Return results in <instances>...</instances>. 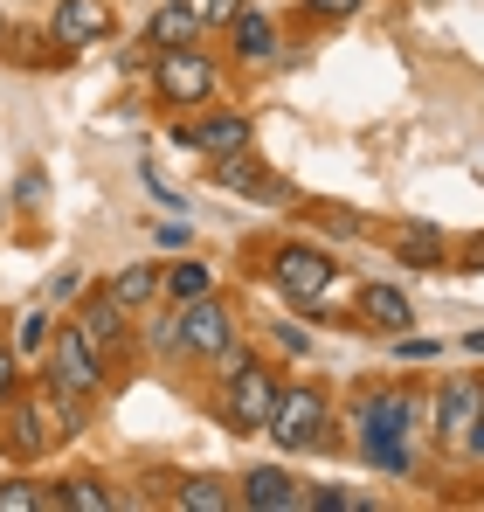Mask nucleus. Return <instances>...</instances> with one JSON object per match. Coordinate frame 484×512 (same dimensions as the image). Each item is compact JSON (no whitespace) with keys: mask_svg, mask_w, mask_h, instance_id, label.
I'll use <instances>...</instances> for the list:
<instances>
[{"mask_svg":"<svg viewBox=\"0 0 484 512\" xmlns=\"http://www.w3.org/2000/svg\"><path fill=\"white\" fill-rule=\"evenodd\" d=\"M215 187H229V194H277V180H270V167H263L256 153L215 160Z\"/></svg>","mask_w":484,"mask_h":512,"instance_id":"412c9836","label":"nucleus"},{"mask_svg":"<svg viewBox=\"0 0 484 512\" xmlns=\"http://www.w3.org/2000/svg\"><path fill=\"white\" fill-rule=\"evenodd\" d=\"M229 340H242V326L215 291H208V298H187V305L173 312V353H180V360H215Z\"/></svg>","mask_w":484,"mask_h":512,"instance_id":"39448f33","label":"nucleus"},{"mask_svg":"<svg viewBox=\"0 0 484 512\" xmlns=\"http://www.w3.org/2000/svg\"><path fill=\"white\" fill-rule=\"evenodd\" d=\"M187 146H194V153H208V160H229V153H249V146H256V125H249L242 111L208 104V111L187 125Z\"/></svg>","mask_w":484,"mask_h":512,"instance_id":"9b49d317","label":"nucleus"},{"mask_svg":"<svg viewBox=\"0 0 484 512\" xmlns=\"http://www.w3.org/2000/svg\"><path fill=\"white\" fill-rule=\"evenodd\" d=\"M77 291H83L77 270H56V277H49V298H77Z\"/></svg>","mask_w":484,"mask_h":512,"instance_id":"2f4dec72","label":"nucleus"},{"mask_svg":"<svg viewBox=\"0 0 484 512\" xmlns=\"http://www.w3.org/2000/svg\"><path fill=\"white\" fill-rule=\"evenodd\" d=\"M353 429H360V450H367V443H408V429H415V395H402V388L360 395Z\"/></svg>","mask_w":484,"mask_h":512,"instance_id":"1a4fd4ad","label":"nucleus"},{"mask_svg":"<svg viewBox=\"0 0 484 512\" xmlns=\"http://www.w3.org/2000/svg\"><path fill=\"white\" fill-rule=\"evenodd\" d=\"M208 28H201V14H194V0H166L153 7V21H146V42L153 49H187V42H201Z\"/></svg>","mask_w":484,"mask_h":512,"instance_id":"dca6fc26","label":"nucleus"},{"mask_svg":"<svg viewBox=\"0 0 484 512\" xmlns=\"http://www.w3.org/2000/svg\"><path fill=\"white\" fill-rule=\"evenodd\" d=\"M14 367H21V360H14V353H7V346H0V409H7V395H14V388H21V374H14Z\"/></svg>","mask_w":484,"mask_h":512,"instance_id":"7c9ffc66","label":"nucleus"},{"mask_svg":"<svg viewBox=\"0 0 484 512\" xmlns=\"http://www.w3.org/2000/svg\"><path fill=\"white\" fill-rule=\"evenodd\" d=\"M49 333H56V312H49V305H28V312L14 319V346H7V353H14L21 367H28V360L42 367V353H49Z\"/></svg>","mask_w":484,"mask_h":512,"instance_id":"6ab92c4d","label":"nucleus"},{"mask_svg":"<svg viewBox=\"0 0 484 512\" xmlns=\"http://www.w3.org/2000/svg\"><path fill=\"white\" fill-rule=\"evenodd\" d=\"M77 326H83L97 346H104V360H125V353H132V312H125V305H118L104 284L77 298Z\"/></svg>","mask_w":484,"mask_h":512,"instance_id":"9d476101","label":"nucleus"},{"mask_svg":"<svg viewBox=\"0 0 484 512\" xmlns=\"http://www.w3.org/2000/svg\"><path fill=\"white\" fill-rule=\"evenodd\" d=\"M111 35H118L111 0H56V14H49V42H56L63 56L97 49V42H111Z\"/></svg>","mask_w":484,"mask_h":512,"instance_id":"6e6552de","label":"nucleus"},{"mask_svg":"<svg viewBox=\"0 0 484 512\" xmlns=\"http://www.w3.org/2000/svg\"><path fill=\"white\" fill-rule=\"evenodd\" d=\"M208 291H215V263H201V256H180V263L160 270V298H173V305L208 298Z\"/></svg>","mask_w":484,"mask_h":512,"instance_id":"a211bd4d","label":"nucleus"},{"mask_svg":"<svg viewBox=\"0 0 484 512\" xmlns=\"http://www.w3.org/2000/svg\"><path fill=\"white\" fill-rule=\"evenodd\" d=\"M395 256L415 263V270H436V263H443V236H436V229H408L402 243H395Z\"/></svg>","mask_w":484,"mask_h":512,"instance_id":"b1692460","label":"nucleus"},{"mask_svg":"<svg viewBox=\"0 0 484 512\" xmlns=\"http://www.w3.org/2000/svg\"><path fill=\"white\" fill-rule=\"evenodd\" d=\"M153 97L166 111H208L222 97V63L187 42V49H153Z\"/></svg>","mask_w":484,"mask_h":512,"instance_id":"7ed1b4c3","label":"nucleus"},{"mask_svg":"<svg viewBox=\"0 0 484 512\" xmlns=\"http://www.w3.org/2000/svg\"><path fill=\"white\" fill-rule=\"evenodd\" d=\"M305 506H312V512H367L374 499H367V492H339V485H325V492H305Z\"/></svg>","mask_w":484,"mask_h":512,"instance_id":"393cba45","label":"nucleus"},{"mask_svg":"<svg viewBox=\"0 0 484 512\" xmlns=\"http://www.w3.org/2000/svg\"><path fill=\"white\" fill-rule=\"evenodd\" d=\"M83 429V402L70 395H7V409H0V450L14 457V464H42L49 450H63L70 436Z\"/></svg>","mask_w":484,"mask_h":512,"instance_id":"f257e3e1","label":"nucleus"},{"mask_svg":"<svg viewBox=\"0 0 484 512\" xmlns=\"http://www.w3.org/2000/svg\"><path fill=\"white\" fill-rule=\"evenodd\" d=\"M229 56L236 63H277V21L263 14V7H236V21H229Z\"/></svg>","mask_w":484,"mask_h":512,"instance_id":"4468645a","label":"nucleus"},{"mask_svg":"<svg viewBox=\"0 0 484 512\" xmlns=\"http://www.w3.org/2000/svg\"><path fill=\"white\" fill-rule=\"evenodd\" d=\"M464 270H484V236H471V243H464Z\"/></svg>","mask_w":484,"mask_h":512,"instance_id":"72a5a7b5","label":"nucleus"},{"mask_svg":"<svg viewBox=\"0 0 484 512\" xmlns=\"http://www.w3.org/2000/svg\"><path fill=\"white\" fill-rule=\"evenodd\" d=\"M249 512H305V485L284 471V464H256L249 478H242V492H236Z\"/></svg>","mask_w":484,"mask_h":512,"instance_id":"ddd939ff","label":"nucleus"},{"mask_svg":"<svg viewBox=\"0 0 484 512\" xmlns=\"http://www.w3.org/2000/svg\"><path fill=\"white\" fill-rule=\"evenodd\" d=\"M270 284L291 298V305H325V291H332V256L319 243H277L270 250Z\"/></svg>","mask_w":484,"mask_h":512,"instance_id":"0eeeda50","label":"nucleus"},{"mask_svg":"<svg viewBox=\"0 0 484 512\" xmlns=\"http://www.w3.org/2000/svg\"><path fill=\"white\" fill-rule=\"evenodd\" d=\"M464 450H471V457H484V416L471 423V436H464Z\"/></svg>","mask_w":484,"mask_h":512,"instance_id":"f704fd0d","label":"nucleus"},{"mask_svg":"<svg viewBox=\"0 0 484 512\" xmlns=\"http://www.w3.org/2000/svg\"><path fill=\"white\" fill-rule=\"evenodd\" d=\"M49 506L56 512H111L118 492H111L104 478H63V485H49Z\"/></svg>","mask_w":484,"mask_h":512,"instance_id":"aec40b11","label":"nucleus"},{"mask_svg":"<svg viewBox=\"0 0 484 512\" xmlns=\"http://www.w3.org/2000/svg\"><path fill=\"white\" fill-rule=\"evenodd\" d=\"M0 512H49V485H35V478H0Z\"/></svg>","mask_w":484,"mask_h":512,"instance_id":"5701e85b","label":"nucleus"},{"mask_svg":"<svg viewBox=\"0 0 484 512\" xmlns=\"http://www.w3.org/2000/svg\"><path fill=\"white\" fill-rule=\"evenodd\" d=\"M464 346H471V353H484V333H471V340H464Z\"/></svg>","mask_w":484,"mask_h":512,"instance_id":"e433bc0d","label":"nucleus"},{"mask_svg":"<svg viewBox=\"0 0 484 512\" xmlns=\"http://www.w3.org/2000/svg\"><path fill=\"white\" fill-rule=\"evenodd\" d=\"M353 7H367V0H305V14H319V21H346Z\"/></svg>","mask_w":484,"mask_h":512,"instance_id":"c756f323","label":"nucleus"},{"mask_svg":"<svg viewBox=\"0 0 484 512\" xmlns=\"http://www.w3.org/2000/svg\"><path fill=\"white\" fill-rule=\"evenodd\" d=\"M360 319L374 326V333H408L415 326V305H408V291L402 284H360Z\"/></svg>","mask_w":484,"mask_h":512,"instance_id":"2eb2a0df","label":"nucleus"},{"mask_svg":"<svg viewBox=\"0 0 484 512\" xmlns=\"http://www.w3.org/2000/svg\"><path fill=\"white\" fill-rule=\"evenodd\" d=\"M478 416H484V381H478V374H450L443 395H436V436L464 450V436H471Z\"/></svg>","mask_w":484,"mask_h":512,"instance_id":"f8f14e48","label":"nucleus"},{"mask_svg":"<svg viewBox=\"0 0 484 512\" xmlns=\"http://www.w3.org/2000/svg\"><path fill=\"white\" fill-rule=\"evenodd\" d=\"M42 201H49V173H42V167H28L21 180H14V208H21V215H35Z\"/></svg>","mask_w":484,"mask_h":512,"instance_id":"a878e982","label":"nucleus"},{"mask_svg":"<svg viewBox=\"0 0 484 512\" xmlns=\"http://www.w3.org/2000/svg\"><path fill=\"white\" fill-rule=\"evenodd\" d=\"M395 353L402 360H436V340H415V326H408V333H395Z\"/></svg>","mask_w":484,"mask_h":512,"instance_id":"c85d7f7f","label":"nucleus"},{"mask_svg":"<svg viewBox=\"0 0 484 512\" xmlns=\"http://www.w3.org/2000/svg\"><path fill=\"white\" fill-rule=\"evenodd\" d=\"M7 42H14V21H7V14H0V56H7Z\"/></svg>","mask_w":484,"mask_h":512,"instance_id":"c9c22d12","label":"nucleus"},{"mask_svg":"<svg viewBox=\"0 0 484 512\" xmlns=\"http://www.w3.org/2000/svg\"><path fill=\"white\" fill-rule=\"evenodd\" d=\"M153 243H160V250H180V243H187V222H160V236H153Z\"/></svg>","mask_w":484,"mask_h":512,"instance_id":"473e14b6","label":"nucleus"},{"mask_svg":"<svg viewBox=\"0 0 484 512\" xmlns=\"http://www.w3.org/2000/svg\"><path fill=\"white\" fill-rule=\"evenodd\" d=\"M160 270H166V263H125V270H111V284H104V291H111V298L139 319V312L160 298Z\"/></svg>","mask_w":484,"mask_h":512,"instance_id":"f3484780","label":"nucleus"},{"mask_svg":"<svg viewBox=\"0 0 484 512\" xmlns=\"http://www.w3.org/2000/svg\"><path fill=\"white\" fill-rule=\"evenodd\" d=\"M277 374L263 367V360H242L236 374H222V395H215V409H222V423L236 429V436H256V429L270 423V409H277Z\"/></svg>","mask_w":484,"mask_h":512,"instance_id":"20e7f679","label":"nucleus"},{"mask_svg":"<svg viewBox=\"0 0 484 512\" xmlns=\"http://www.w3.org/2000/svg\"><path fill=\"white\" fill-rule=\"evenodd\" d=\"M173 506L180 512H222V506H236V492H229L222 478H187V485L173 492Z\"/></svg>","mask_w":484,"mask_h":512,"instance_id":"4be33fe9","label":"nucleus"},{"mask_svg":"<svg viewBox=\"0 0 484 512\" xmlns=\"http://www.w3.org/2000/svg\"><path fill=\"white\" fill-rule=\"evenodd\" d=\"M236 7H249V0H194L201 28H229V21H236Z\"/></svg>","mask_w":484,"mask_h":512,"instance_id":"bb28decb","label":"nucleus"},{"mask_svg":"<svg viewBox=\"0 0 484 512\" xmlns=\"http://www.w3.org/2000/svg\"><path fill=\"white\" fill-rule=\"evenodd\" d=\"M104 381H111L104 346L90 340L77 319H63V326L49 333V353H42V388H49V395H70V402H97Z\"/></svg>","mask_w":484,"mask_h":512,"instance_id":"f03ea898","label":"nucleus"},{"mask_svg":"<svg viewBox=\"0 0 484 512\" xmlns=\"http://www.w3.org/2000/svg\"><path fill=\"white\" fill-rule=\"evenodd\" d=\"M263 436H270L277 450H312V443H325V395L312 381H284Z\"/></svg>","mask_w":484,"mask_h":512,"instance_id":"423d86ee","label":"nucleus"},{"mask_svg":"<svg viewBox=\"0 0 484 512\" xmlns=\"http://www.w3.org/2000/svg\"><path fill=\"white\" fill-rule=\"evenodd\" d=\"M367 464L374 471H408V443H367Z\"/></svg>","mask_w":484,"mask_h":512,"instance_id":"cd10ccee","label":"nucleus"}]
</instances>
